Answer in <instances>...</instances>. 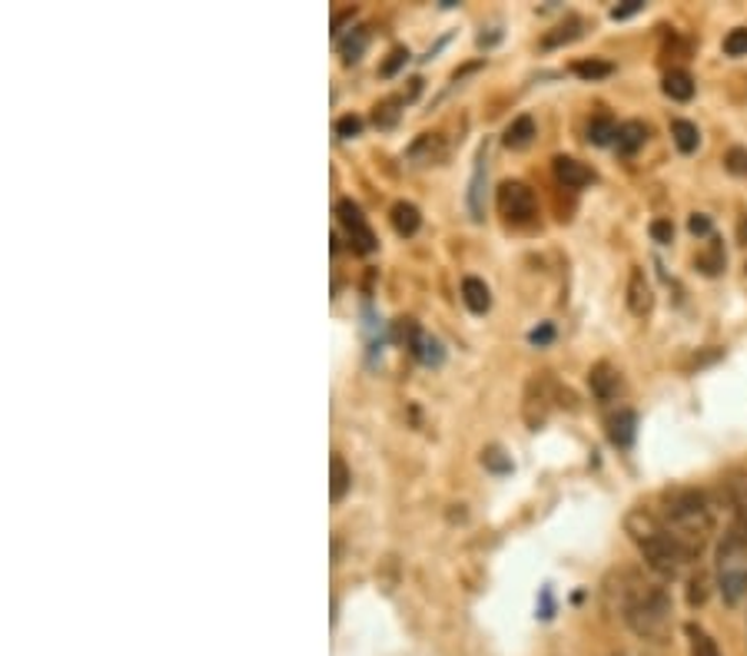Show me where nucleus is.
<instances>
[{"instance_id":"obj_42","label":"nucleus","mask_w":747,"mask_h":656,"mask_svg":"<svg viewBox=\"0 0 747 656\" xmlns=\"http://www.w3.org/2000/svg\"><path fill=\"white\" fill-rule=\"evenodd\" d=\"M737 243L747 246V216H740V223H737Z\"/></svg>"},{"instance_id":"obj_21","label":"nucleus","mask_w":747,"mask_h":656,"mask_svg":"<svg viewBox=\"0 0 747 656\" xmlns=\"http://www.w3.org/2000/svg\"><path fill=\"white\" fill-rule=\"evenodd\" d=\"M423 365H442V358H446V352H442V342L439 338H433L429 332H419V338L413 342V348H409Z\"/></svg>"},{"instance_id":"obj_4","label":"nucleus","mask_w":747,"mask_h":656,"mask_svg":"<svg viewBox=\"0 0 747 656\" xmlns=\"http://www.w3.org/2000/svg\"><path fill=\"white\" fill-rule=\"evenodd\" d=\"M717 587L727 606H737L747 596V534L730 520L717 544Z\"/></svg>"},{"instance_id":"obj_11","label":"nucleus","mask_w":747,"mask_h":656,"mask_svg":"<svg viewBox=\"0 0 747 656\" xmlns=\"http://www.w3.org/2000/svg\"><path fill=\"white\" fill-rule=\"evenodd\" d=\"M634 434H638V415L634 411L625 408V411L608 418V438H611L615 448H631Z\"/></svg>"},{"instance_id":"obj_12","label":"nucleus","mask_w":747,"mask_h":656,"mask_svg":"<svg viewBox=\"0 0 747 656\" xmlns=\"http://www.w3.org/2000/svg\"><path fill=\"white\" fill-rule=\"evenodd\" d=\"M442 157H446V143H442V137H436V133H423V137L409 147V160L419 163V166L439 163Z\"/></svg>"},{"instance_id":"obj_40","label":"nucleus","mask_w":747,"mask_h":656,"mask_svg":"<svg viewBox=\"0 0 747 656\" xmlns=\"http://www.w3.org/2000/svg\"><path fill=\"white\" fill-rule=\"evenodd\" d=\"M352 14H355L352 8H349V11H342V14H335V18H332V34H339V31H342V24H345Z\"/></svg>"},{"instance_id":"obj_17","label":"nucleus","mask_w":747,"mask_h":656,"mask_svg":"<svg viewBox=\"0 0 747 656\" xmlns=\"http://www.w3.org/2000/svg\"><path fill=\"white\" fill-rule=\"evenodd\" d=\"M532 140H535V120H532V117L512 120L509 130H505V137H502V143H505L509 150H522V147H529Z\"/></svg>"},{"instance_id":"obj_14","label":"nucleus","mask_w":747,"mask_h":656,"mask_svg":"<svg viewBox=\"0 0 747 656\" xmlns=\"http://www.w3.org/2000/svg\"><path fill=\"white\" fill-rule=\"evenodd\" d=\"M462 299H466V305H469L476 315H485V312L492 309V292H489V286H485L482 279H476V276L462 279Z\"/></svg>"},{"instance_id":"obj_10","label":"nucleus","mask_w":747,"mask_h":656,"mask_svg":"<svg viewBox=\"0 0 747 656\" xmlns=\"http://www.w3.org/2000/svg\"><path fill=\"white\" fill-rule=\"evenodd\" d=\"M588 385H591V395L605 405V401H611L618 391H621V378H618V372L608 365V362H598L591 372H588Z\"/></svg>"},{"instance_id":"obj_5","label":"nucleus","mask_w":747,"mask_h":656,"mask_svg":"<svg viewBox=\"0 0 747 656\" xmlns=\"http://www.w3.org/2000/svg\"><path fill=\"white\" fill-rule=\"evenodd\" d=\"M335 216H339L342 229L349 233V246H352L355 252L369 256L372 249H376V236H372V229H369L362 209H359L352 200H339V203H335Z\"/></svg>"},{"instance_id":"obj_6","label":"nucleus","mask_w":747,"mask_h":656,"mask_svg":"<svg viewBox=\"0 0 747 656\" xmlns=\"http://www.w3.org/2000/svg\"><path fill=\"white\" fill-rule=\"evenodd\" d=\"M535 193L525 183H502L499 186V213L509 223H529L535 216Z\"/></svg>"},{"instance_id":"obj_18","label":"nucleus","mask_w":747,"mask_h":656,"mask_svg":"<svg viewBox=\"0 0 747 656\" xmlns=\"http://www.w3.org/2000/svg\"><path fill=\"white\" fill-rule=\"evenodd\" d=\"M482 183H485V147L479 150V160H476V173H472V190H469V209H472V219H482L485 216V203H482Z\"/></svg>"},{"instance_id":"obj_27","label":"nucleus","mask_w":747,"mask_h":656,"mask_svg":"<svg viewBox=\"0 0 747 656\" xmlns=\"http://www.w3.org/2000/svg\"><path fill=\"white\" fill-rule=\"evenodd\" d=\"M406 100L403 97H389V100H383V104H376V114H372V120H376V127H383V130H389V127H396L399 123V107H403Z\"/></svg>"},{"instance_id":"obj_13","label":"nucleus","mask_w":747,"mask_h":656,"mask_svg":"<svg viewBox=\"0 0 747 656\" xmlns=\"http://www.w3.org/2000/svg\"><path fill=\"white\" fill-rule=\"evenodd\" d=\"M618 153H625V157H634L644 143H648V127L641 123V120H628V123H621L618 127Z\"/></svg>"},{"instance_id":"obj_1","label":"nucleus","mask_w":747,"mask_h":656,"mask_svg":"<svg viewBox=\"0 0 747 656\" xmlns=\"http://www.w3.org/2000/svg\"><path fill=\"white\" fill-rule=\"evenodd\" d=\"M615 593H618V613L631 626V633H638L641 639H651V643H664L671 636L674 610H671V596L661 583L644 580L628 570L618 577Z\"/></svg>"},{"instance_id":"obj_39","label":"nucleus","mask_w":747,"mask_h":656,"mask_svg":"<svg viewBox=\"0 0 747 656\" xmlns=\"http://www.w3.org/2000/svg\"><path fill=\"white\" fill-rule=\"evenodd\" d=\"M552 338H555V329H552L548 322H545L542 329H535V332L529 335V342H532V345H548Z\"/></svg>"},{"instance_id":"obj_26","label":"nucleus","mask_w":747,"mask_h":656,"mask_svg":"<svg viewBox=\"0 0 747 656\" xmlns=\"http://www.w3.org/2000/svg\"><path fill=\"white\" fill-rule=\"evenodd\" d=\"M572 74L575 77H581V80H605V77H611L615 74V67L608 64V61H578V64H572Z\"/></svg>"},{"instance_id":"obj_19","label":"nucleus","mask_w":747,"mask_h":656,"mask_svg":"<svg viewBox=\"0 0 747 656\" xmlns=\"http://www.w3.org/2000/svg\"><path fill=\"white\" fill-rule=\"evenodd\" d=\"M369 37H372V28H355L342 44H339V51H342V64H359L362 61V54H365V47H369Z\"/></svg>"},{"instance_id":"obj_37","label":"nucleus","mask_w":747,"mask_h":656,"mask_svg":"<svg viewBox=\"0 0 747 656\" xmlns=\"http://www.w3.org/2000/svg\"><path fill=\"white\" fill-rule=\"evenodd\" d=\"M638 11H644V0H625V4H618V8L611 11V18H615V21H628V18H634Z\"/></svg>"},{"instance_id":"obj_7","label":"nucleus","mask_w":747,"mask_h":656,"mask_svg":"<svg viewBox=\"0 0 747 656\" xmlns=\"http://www.w3.org/2000/svg\"><path fill=\"white\" fill-rule=\"evenodd\" d=\"M552 391H555V381H552L548 375L529 381V391H525V421H529V428L538 431V424L545 421L548 405H552V398H555Z\"/></svg>"},{"instance_id":"obj_9","label":"nucleus","mask_w":747,"mask_h":656,"mask_svg":"<svg viewBox=\"0 0 747 656\" xmlns=\"http://www.w3.org/2000/svg\"><path fill=\"white\" fill-rule=\"evenodd\" d=\"M628 309H631V315H638V319L651 315V309H654L651 282H648L644 269H638V266H634L631 276H628Z\"/></svg>"},{"instance_id":"obj_38","label":"nucleus","mask_w":747,"mask_h":656,"mask_svg":"<svg viewBox=\"0 0 747 656\" xmlns=\"http://www.w3.org/2000/svg\"><path fill=\"white\" fill-rule=\"evenodd\" d=\"M687 229H691L694 236H711V219L701 216V213H694V216L687 219Z\"/></svg>"},{"instance_id":"obj_20","label":"nucleus","mask_w":747,"mask_h":656,"mask_svg":"<svg viewBox=\"0 0 747 656\" xmlns=\"http://www.w3.org/2000/svg\"><path fill=\"white\" fill-rule=\"evenodd\" d=\"M664 94L677 104H687L694 97V77L687 71H671L664 77Z\"/></svg>"},{"instance_id":"obj_34","label":"nucleus","mask_w":747,"mask_h":656,"mask_svg":"<svg viewBox=\"0 0 747 656\" xmlns=\"http://www.w3.org/2000/svg\"><path fill=\"white\" fill-rule=\"evenodd\" d=\"M362 133V120L359 117H339L335 120V137H342V140H349V137H359Z\"/></svg>"},{"instance_id":"obj_16","label":"nucleus","mask_w":747,"mask_h":656,"mask_svg":"<svg viewBox=\"0 0 747 656\" xmlns=\"http://www.w3.org/2000/svg\"><path fill=\"white\" fill-rule=\"evenodd\" d=\"M349 487H352V474H349L345 461L339 454H332L329 458V497H332V504H339Z\"/></svg>"},{"instance_id":"obj_41","label":"nucleus","mask_w":747,"mask_h":656,"mask_svg":"<svg viewBox=\"0 0 747 656\" xmlns=\"http://www.w3.org/2000/svg\"><path fill=\"white\" fill-rule=\"evenodd\" d=\"M542 616H545V620L552 616V590H548V587L542 590Z\"/></svg>"},{"instance_id":"obj_31","label":"nucleus","mask_w":747,"mask_h":656,"mask_svg":"<svg viewBox=\"0 0 747 656\" xmlns=\"http://www.w3.org/2000/svg\"><path fill=\"white\" fill-rule=\"evenodd\" d=\"M704 600H707V573L697 570V573L691 577V583H687V603H691V606H701Z\"/></svg>"},{"instance_id":"obj_36","label":"nucleus","mask_w":747,"mask_h":656,"mask_svg":"<svg viewBox=\"0 0 747 656\" xmlns=\"http://www.w3.org/2000/svg\"><path fill=\"white\" fill-rule=\"evenodd\" d=\"M482 464H485V467H492V471H512V461L505 458V451H502V448H489V451L482 454Z\"/></svg>"},{"instance_id":"obj_32","label":"nucleus","mask_w":747,"mask_h":656,"mask_svg":"<svg viewBox=\"0 0 747 656\" xmlns=\"http://www.w3.org/2000/svg\"><path fill=\"white\" fill-rule=\"evenodd\" d=\"M724 166L734 173V176H747V150L744 147H734L724 153Z\"/></svg>"},{"instance_id":"obj_22","label":"nucleus","mask_w":747,"mask_h":656,"mask_svg":"<svg viewBox=\"0 0 747 656\" xmlns=\"http://www.w3.org/2000/svg\"><path fill=\"white\" fill-rule=\"evenodd\" d=\"M578 37H581V21L572 18L568 24H558L552 34H545V37H542V47H545V51H555V47H565V44H572V41H578Z\"/></svg>"},{"instance_id":"obj_24","label":"nucleus","mask_w":747,"mask_h":656,"mask_svg":"<svg viewBox=\"0 0 747 656\" xmlns=\"http://www.w3.org/2000/svg\"><path fill=\"white\" fill-rule=\"evenodd\" d=\"M588 140H591L595 147H608L611 140H618V127H615V120H611L608 114H598V117L588 123Z\"/></svg>"},{"instance_id":"obj_43","label":"nucleus","mask_w":747,"mask_h":656,"mask_svg":"<svg viewBox=\"0 0 747 656\" xmlns=\"http://www.w3.org/2000/svg\"><path fill=\"white\" fill-rule=\"evenodd\" d=\"M615 656H631V653H615Z\"/></svg>"},{"instance_id":"obj_3","label":"nucleus","mask_w":747,"mask_h":656,"mask_svg":"<svg viewBox=\"0 0 747 656\" xmlns=\"http://www.w3.org/2000/svg\"><path fill=\"white\" fill-rule=\"evenodd\" d=\"M625 530L631 534V540L638 544L644 563L658 573V577H677L684 570V563L691 560V553L681 547V540L664 527L661 517H654L644 507H634L625 517Z\"/></svg>"},{"instance_id":"obj_35","label":"nucleus","mask_w":747,"mask_h":656,"mask_svg":"<svg viewBox=\"0 0 747 656\" xmlns=\"http://www.w3.org/2000/svg\"><path fill=\"white\" fill-rule=\"evenodd\" d=\"M651 239L661 243V246H671V239H674V223H671V219H654V223H651Z\"/></svg>"},{"instance_id":"obj_8","label":"nucleus","mask_w":747,"mask_h":656,"mask_svg":"<svg viewBox=\"0 0 747 656\" xmlns=\"http://www.w3.org/2000/svg\"><path fill=\"white\" fill-rule=\"evenodd\" d=\"M552 170H555V180L565 190H585V186L595 183V173L585 163H578L575 157H555L552 160Z\"/></svg>"},{"instance_id":"obj_23","label":"nucleus","mask_w":747,"mask_h":656,"mask_svg":"<svg viewBox=\"0 0 747 656\" xmlns=\"http://www.w3.org/2000/svg\"><path fill=\"white\" fill-rule=\"evenodd\" d=\"M671 137H674V147L681 153H694L697 143H701V133L691 120H671Z\"/></svg>"},{"instance_id":"obj_29","label":"nucleus","mask_w":747,"mask_h":656,"mask_svg":"<svg viewBox=\"0 0 747 656\" xmlns=\"http://www.w3.org/2000/svg\"><path fill=\"white\" fill-rule=\"evenodd\" d=\"M419 322L416 319H396V325H393V338L396 342H403L406 348H413V342L419 338Z\"/></svg>"},{"instance_id":"obj_33","label":"nucleus","mask_w":747,"mask_h":656,"mask_svg":"<svg viewBox=\"0 0 747 656\" xmlns=\"http://www.w3.org/2000/svg\"><path fill=\"white\" fill-rule=\"evenodd\" d=\"M406 64H409V51H406V47H396V51L389 54V61L380 67V74H383V77H396Z\"/></svg>"},{"instance_id":"obj_2","label":"nucleus","mask_w":747,"mask_h":656,"mask_svg":"<svg viewBox=\"0 0 747 656\" xmlns=\"http://www.w3.org/2000/svg\"><path fill=\"white\" fill-rule=\"evenodd\" d=\"M661 520L694 560L714 530V507L697 487H671L661 497Z\"/></svg>"},{"instance_id":"obj_15","label":"nucleus","mask_w":747,"mask_h":656,"mask_svg":"<svg viewBox=\"0 0 747 656\" xmlns=\"http://www.w3.org/2000/svg\"><path fill=\"white\" fill-rule=\"evenodd\" d=\"M389 219H393V229H396L399 236H416L419 226H423V213H419V206H413V203H396L393 213H389Z\"/></svg>"},{"instance_id":"obj_30","label":"nucleus","mask_w":747,"mask_h":656,"mask_svg":"<svg viewBox=\"0 0 747 656\" xmlns=\"http://www.w3.org/2000/svg\"><path fill=\"white\" fill-rule=\"evenodd\" d=\"M724 54L727 57H747V28H734L724 37Z\"/></svg>"},{"instance_id":"obj_28","label":"nucleus","mask_w":747,"mask_h":656,"mask_svg":"<svg viewBox=\"0 0 747 656\" xmlns=\"http://www.w3.org/2000/svg\"><path fill=\"white\" fill-rule=\"evenodd\" d=\"M697 269H701L704 276H717V272L724 269V249H721L717 239H711V246H707L704 252H697Z\"/></svg>"},{"instance_id":"obj_25","label":"nucleus","mask_w":747,"mask_h":656,"mask_svg":"<svg viewBox=\"0 0 747 656\" xmlns=\"http://www.w3.org/2000/svg\"><path fill=\"white\" fill-rule=\"evenodd\" d=\"M684 633H687V639H691V656H721L717 643H714L697 623H687Z\"/></svg>"}]
</instances>
